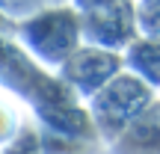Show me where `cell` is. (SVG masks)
Wrapping results in <instances>:
<instances>
[{"label":"cell","instance_id":"obj_1","mask_svg":"<svg viewBox=\"0 0 160 154\" xmlns=\"http://www.w3.org/2000/svg\"><path fill=\"white\" fill-rule=\"evenodd\" d=\"M24 47L45 65H59L83 45V27H80V12L74 6H45L39 12H30L21 18L18 27Z\"/></svg>","mask_w":160,"mask_h":154},{"label":"cell","instance_id":"obj_2","mask_svg":"<svg viewBox=\"0 0 160 154\" xmlns=\"http://www.w3.org/2000/svg\"><path fill=\"white\" fill-rule=\"evenodd\" d=\"M92 101V122L104 137L113 142L151 101H154V89L145 80H139L131 71H119L101 92L89 98Z\"/></svg>","mask_w":160,"mask_h":154},{"label":"cell","instance_id":"obj_3","mask_svg":"<svg viewBox=\"0 0 160 154\" xmlns=\"http://www.w3.org/2000/svg\"><path fill=\"white\" fill-rule=\"evenodd\" d=\"M80 27H83L86 45L104 47V51H125L139 36L137 3L133 0H116V3L101 6V9L80 12Z\"/></svg>","mask_w":160,"mask_h":154},{"label":"cell","instance_id":"obj_4","mask_svg":"<svg viewBox=\"0 0 160 154\" xmlns=\"http://www.w3.org/2000/svg\"><path fill=\"white\" fill-rule=\"evenodd\" d=\"M59 71L71 83V89H77L83 98H92L122 71V57L116 51H104L95 45H80L59 65Z\"/></svg>","mask_w":160,"mask_h":154},{"label":"cell","instance_id":"obj_5","mask_svg":"<svg viewBox=\"0 0 160 154\" xmlns=\"http://www.w3.org/2000/svg\"><path fill=\"white\" fill-rule=\"evenodd\" d=\"M110 145L116 154H160V104L151 101Z\"/></svg>","mask_w":160,"mask_h":154},{"label":"cell","instance_id":"obj_6","mask_svg":"<svg viewBox=\"0 0 160 154\" xmlns=\"http://www.w3.org/2000/svg\"><path fill=\"white\" fill-rule=\"evenodd\" d=\"M125 65L151 89H160V36H137L125 47Z\"/></svg>","mask_w":160,"mask_h":154},{"label":"cell","instance_id":"obj_7","mask_svg":"<svg viewBox=\"0 0 160 154\" xmlns=\"http://www.w3.org/2000/svg\"><path fill=\"white\" fill-rule=\"evenodd\" d=\"M59 0H0V6H3L6 12H12V15H30V12H39L45 9V6H57Z\"/></svg>","mask_w":160,"mask_h":154},{"label":"cell","instance_id":"obj_8","mask_svg":"<svg viewBox=\"0 0 160 154\" xmlns=\"http://www.w3.org/2000/svg\"><path fill=\"white\" fill-rule=\"evenodd\" d=\"M12 127H15V119H12V113L6 107H0V142H3L6 137H12Z\"/></svg>","mask_w":160,"mask_h":154},{"label":"cell","instance_id":"obj_9","mask_svg":"<svg viewBox=\"0 0 160 154\" xmlns=\"http://www.w3.org/2000/svg\"><path fill=\"white\" fill-rule=\"evenodd\" d=\"M77 12H92V9H101V6H110L116 0H71Z\"/></svg>","mask_w":160,"mask_h":154}]
</instances>
